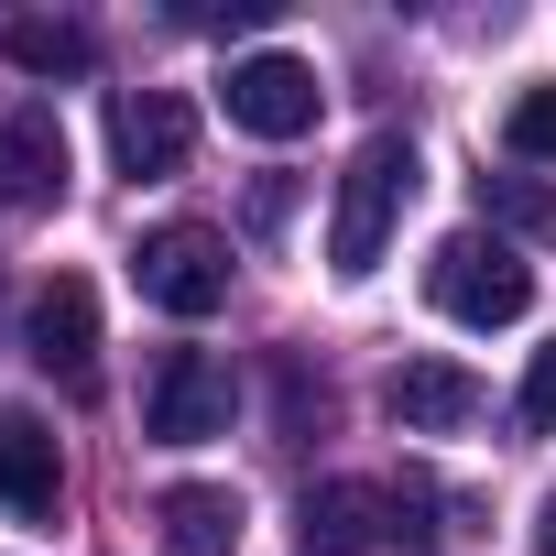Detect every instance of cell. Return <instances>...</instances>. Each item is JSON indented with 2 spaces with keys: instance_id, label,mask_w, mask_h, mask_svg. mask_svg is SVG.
I'll return each mask as SVG.
<instances>
[{
  "instance_id": "obj_4",
  "label": "cell",
  "mask_w": 556,
  "mask_h": 556,
  "mask_svg": "<svg viewBox=\"0 0 556 556\" xmlns=\"http://www.w3.org/2000/svg\"><path fill=\"white\" fill-rule=\"evenodd\" d=\"M131 285H142V306H164V317H218V306H229V240L197 229V218H164V229L131 240Z\"/></svg>"
},
{
  "instance_id": "obj_6",
  "label": "cell",
  "mask_w": 556,
  "mask_h": 556,
  "mask_svg": "<svg viewBox=\"0 0 556 556\" xmlns=\"http://www.w3.org/2000/svg\"><path fill=\"white\" fill-rule=\"evenodd\" d=\"M218 99H229V121H240L251 142H295V131H317V99H328V88H317L306 55H240Z\"/></svg>"
},
{
  "instance_id": "obj_9",
  "label": "cell",
  "mask_w": 556,
  "mask_h": 556,
  "mask_svg": "<svg viewBox=\"0 0 556 556\" xmlns=\"http://www.w3.org/2000/svg\"><path fill=\"white\" fill-rule=\"evenodd\" d=\"M393 534V491L382 480H317L306 513H295V545L306 556H371Z\"/></svg>"
},
{
  "instance_id": "obj_2",
  "label": "cell",
  "mask_w": 556,
  "mask_h": 556,
  "mask_svg": "<svg viewBox=\"0 0 556 556\" xmlns=\"http://www.w3.org/2000/svg\"><path fill=\"white\" fill-rule=\"evenodd\" d=\"M426 295H437L458 328H513V317L534 306V273H523V251H513V240L447 229V240L426 251Z\"/></svg>"
},
{
  "instance_id": "obj_3",
  "label": "cell",
  "mask_w": 556,
  "mask_h": 556,
  "mask_svg": "<svg viewBox=\"0 0 556 556\" xmlns=\"http://www.w3.org/2000/svg\"><path fill=\"white\" fill-rule=\"evenodd\" d=\"M229 415H240V382H229L218 350H153V371H142V437L207 447V437H229Z\"/></svg>"
},
{
  "instance_id": "obj_8",
  "label": "cell",
  "mask_w": 556,
  "mask_h": 556,
  "mask_svg": "<svg viewBox=\"0 0 556 556\" xmlns=\"http://www.w3.org/2000/svg\"><path fill=\"white\" fill-rule=\"evenodd\" d=\"M110 153H121V175H186V153H197V110L175 99V88H121L110 99Z\"/></svg>"
},
{
  "instance_id": "obj_18",
  "label": "cell",
  "mask_w": 556,
  "mask_h": 556,
  "mask_svg": "<svg viewBox=\"0 0 556 556\" xmlns=\"http://www.w3.org/2000/svg\"><path fill=\"white\" fill-rule=\"evenodd\" d=\"M534 556H556V491H545V513H534Z\"/></svg>"
},
{
  "instance_id": "obj_12",
  "label": "cell",
  "mask_w": 556,
  "mask_h": 556,
  "mask_svg": "<svg viewBox=\"0 0 556 556\" xmlns=\"http://www.w3.org/2000/svg\"><path fill=\"white\" fill-rule=\"evenodd\" d=\"M382 404H393V426H404V437H458V426L480 415V382H469L458 361H404Z\"/></svg>"
},
{
  "instance_id": "obj_7",
  "label": "cell",
  "mask_w": 556,
  "mask_h": 556,
  "mask_svg": "<svg viewBox=\"0 0 556 556\" xmlns=\"http://www.w3.org/2000/svg\"><path fill=\"white\" fill-rule=\"evenodd\" d=\"M66 197V121L55 99H0V207H55Z\"/></svg>"
},
{
  "instance_id": "obj_10",
  "label": "cell",
  "mask_w": 556,
  "mask_h": 556,
  "mask_svg": "<svg viewBox=\"0 0 556 556\" xmlns=\"http://www.w3.org/2000/svg\"><path fill=\"white\" fill-rule=\"evenodd\" d=\"M55 502H66L55 426H34V415H0V513H12V523H55Z\"/></svg>"
},
{
  "instance_id": "obj_15",
  "label": "cell",
  "mask_w": 556,
  "mask_h": 556,
  "mask_svg": "<svg viewBox=\"0 0 556 556\" xmlns=\"http://www.w3.org/2000/svg\"><path fill=\"white\" fill-rule=\"evenodd\" d=\"M502 153H513V164H556V88H523V99L502 110Z\"/></svg>"
},
{
  "instance_id": "obj_16",
  "label": "cell",
  "mask_w": 556,
  "mask_h": 556,
  "mask_svg": "<svg viewBox=\"0 0 556 556\" xmlns=\"http://www.w3.org/2000/svg\"><path fill=\"white\" fill-rule=\"evenodd\" d=\"M523 426H545L556 437V339L534 350V371H523Z\"/></svg>"
},
{
  "instance_id": "obj_1",
  "label": "cell",
  "mask_w": 556,
  "mask_h": 556,
  "mask_svg": "<svg viewBox=\"0 0 556 556\" xmlns=\"http://www.w3.org/2000/svg\"><path fill=\"white\" fill-rule=\"evenodd\" d=\"M415 175H426V164H415L404 131H371V142L350 153V175H339V218H328V273H339V285H361V273L382 262V240H393Z\"/></svg>"
},
{
  "instance_id": "obj_14",
  "label": "cell",
  "mask_w": 556,
  "mask_h": 556,
  "mask_svg": "<svg viewBox=\"0 0 556 556\" xmlns=\"http://www.w3.org/2000/svg\"><path fill=\"white\" fill-rule=\"evenodd\" d=\"M480 218H491V240H502V229L556 240V186H534V175H480Z\"/></svg>"
},
{
  "instance_id": "obj_5",
  "label": "cell",
  "mask_w": 556,
  "mask_h": 556,
  "mask_svg": "<svg viewBox=\"0 0 556 556\" xmlns=\"http://www.w3.org/2000/svg\"><path fill=\"white\" fill-rule=\"evenodd\" d=\"M23 350H34V371L66 382V393L99 382V295H88V273H45V285H34V306H23Z\"/></svg>"
},
{
  "instance_id": "obj_13",
  "label": "cell",
  "mask_w": 556,
  "mask_h": 556,
  "mask_svg": "<svg viewBox=\"0 0 556 556\" xmlns=\"http://www.w3.org/2000/svg\"><path fill=\"white\" fill-rule=\"evenodd\" d=\"M0 55H12L23 77H88L99 66L88 23H0Z\"/></svg>"
},
{
  "instance_id": "obj_17",
  "label": "cell",
  "mask_w": 556,
  "mask_h": 556,
  "mask_svg": "<svg viewBox=\"0 0 556 556\" xmlns=\"http://www.w3.org/2000/svg\"><path fill=\"white\" fill-rule=\"evenodd\" d=\"M285 207H295V186H285V175H262V186H251V229H273Z\"/></svg>"
},
{
  "instance_id": "obj_11",
  "label": "cell",
  "mask_w": 556,
  "mask_h": 556,
  "mask_svg": "<svg viewBox=\"0 0 556 556\" xmlns=\"http://www.w3.org/2000/svg\"><path fill=\"white\" fill-rule=\"evenodd\" d=\"M153 534H164V556H240V491L175 480V491H153Z\"/></svg>"
}]
</instances>
